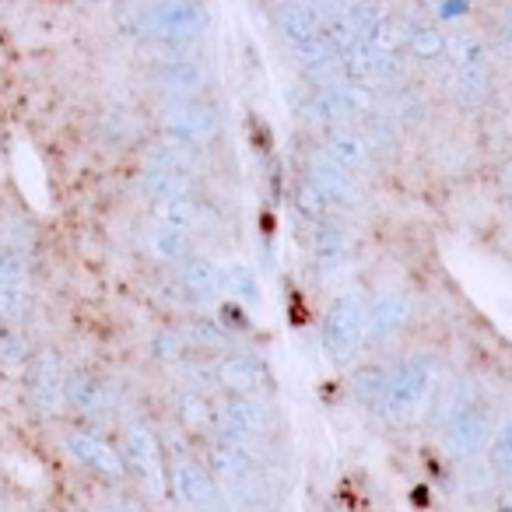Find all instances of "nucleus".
<instances>
[{
	"label": "nucleus",
	"mask_w": 512,
	"mask_h": 512,
	"mask_svg": "<svg viewBox=\"0 0 512 512\" xmlns=\"http://www.w3.org/2000/svg\"><path fill=\"white\" fill-rule=\"evenodd\" d=\"M435 425H439L442 446L456 460H470L488 446L491 432H495V418H491V404L484 397L481 383L474 379H453L446 393L439 397V411H435Z\"/></svg>",
	"instance_id": "nucleus-1"
},
{
	"label": "nucleus",
	"mask_w": 512,
	"mask_h": 512,
	"mask_svg": "<svg viewBox=\"0 0 512 512\" xmlns=\"http://www.w3.org/2000/svg\"><path fill=\"white\" fill-rule=\"evenodd\" d=\"M435 390V365L425 355H411L404 362L383 369V386H379L376 411L390 421H414Z\"/></svg>",
	"instance_id": "nucleus-2"
},
{
	"label": "nucleus",
	"mask_w": 512,
	"mask_h": 512,
	"mask_svg": "<svg viewBox=\"0 0 512 512\" xmlns=\"http://www.w3.org/2000/svg\"><path fill=\"white\" fill-rule=\"evenodd\" d=\"M207 463H211V477H214V484H218L221 498H225L235 512H256L264 505L260 470H256L253 453H249L246 446L218 439L207 449Z\"/></svg>",
	"instance_id": "nucleus-3"
},
{
	"label": "nucleus",
	"mask_w": 512,
	"mask_h": 512,
	"mask_svg": "<svg viewBox=\"0 0 512 512\" xmlns=\"http://www.w3.org/2000/svg\"><path fill=\"white\" fill-rule=\"evenodd\" d=\"M207 29V8L200 0H158L141 11V32L158 43H193Z\"/></svg>",
	"instance_id": "nucleus-4"
},
{
	"label": "nucleus",
	"mask_w": 512,
	"mask_h": 512,
	"mask_svg": "<svg viewBox=\"0 0 512 512\" xmlns=\"http://www.w3.org/2000/svg\"><path fill=\"white\" fill-rule=\"evenodd\" d=\"M365 302L358 295H344L327 309L320 327V344L330 362H348L365 344Z\"/></svg>",
	"instance_id": "nucleus-5"
},
{
	"label": "nucleus",
	"mask_w": 512,
	"mask_h": 512,
	"mask_svg": "<svg viewBox=\"0 0 512 512\" xmlns=\"http://www.w3.org/2000/svg\"><path fill=\"white\" fill-rule=\"evenodd\" d=\"M158 123H162L165 137H172V141L186 144V148H193V151L211 144L221 127L214 106H207V102H200V99L165 102L162 113H158Z\"/></svg>",
	"instance_id": "nucleus-6"
},
{
	"label": "nucleus",
	"mask_w": 512,
	"mask_h": 512,
	"mask_svg": "<svg viewBox=\"0 0 512 512\" xmlns=\"http://www.w3.org/2000/svg\"><path fill=\"white\" fill-rule=\"evenodd\" d=\"M123 463L137 474V481L151 491L162 495L165 491V463H162V446H158L155 432L144 421H130L123 432Z\"/></svg>",
	"instance_id": "nucleus-7"
},
{
	"label": "nucleus",
	"mask_w": 512,
	"mask_h": 512,
	"mask_svg": "<svg viewBox=\"0 0 512 512\" xmlns=\"http://www.w3.org/2000/svg\"><path fill=\"white\" fill-rule=\"evenodd\" d=\"M172 491L190 512H228V502L221 498L211 470H204L193 460H176L172 467Z\"/></svg>",
	"instance_id": "nucleus-8"
},
{
	"label": "nucleus",
	"mask_w": 512,
	"mask_h": 512,
	"mask_svg": "<svg viewBox=\"0 0 512 512\" xmlns=\"http://www.w3.org/2000/svg\"><path fill=\"white\" fill-rule=\"evenodd\" d=\"M218 439H228V442H239V446H253L256 439H264V432L271 428L267 421V411L256 404L253 397H232L218 414Z\"/></svg>",
	"instance_id": "nucleus-9"
},
{
	"label": "nucleus",
	"mask_w": 512,
	"mask_h": 512,
	"mask_svg": "<svg viewBox=\"0 0 512 512\" xmlns=\"http://www.w3.org/2000/svg\"><path fill=\"white\" fill-rule=\"evenodd\" d=\"M407 320H411V302H407V295L397 292V288H386V292H379L376 299L369 302V309H365V341H372V344L393 341V337L407 327Z\"/></svg>",
	"instance_id": "nucleus-10"
},
{
	"label": "nucleus",
	"mask_w": 512,
	"mask_h": 512,
	"mask_svg": "<svg viewBox=\"0 0 512 512\" xmlns=\"http://www.w3.org/2000/svg\"><path fill=\"white\" fill-rule=\"evenodd\" d=\"M67 449H71V456L81 467L106 477V481H120V477L127 474V463H123L120 449L109 446V442L95 432H71L67 435Z\"/></svg>",
	"instance_id": "nucleus-11"
},
{
	"label": "nucleus",
	"mask_w": 512,
	"mask_h": 512,
	"mask_svg": "<svg viewBox=\"0 0 512 512\" xmlns=\"http://www.w3.org/2000/svg\"><path fill=\"white\" fill-rule=\"evenodd\" d=\"M453 60H456V85L467 99H481L488 92V50L477 36L463 32L453 39Z\"/></svg>",
	"instance_id": "nucleus-12"
},
{
	"label": "nucleus",
	"mask_w": 512,
	"mask_h": 512,
	"mask_svg": "<svg viewBox=\"0 0 512 512\" xmlns=\"http://www.w3.org/2000/svg\"><path fill=\"white\" fill-rule=\"evenodd\" d=\"M309 183H316L323 190V197L330 200L334 207H358L362 204V190H358L355 176L344 172L341 165H334L327 155H316L309 162Z\"/></svg>",
	"instance_id": "nucleus-13"
},
{
	"label": "nucleus",
	"mask_w": 512,
	"mask_h": 512,
	"mask_svg": "<svg viewBox=\"0 0 512 512\" xmlns=\"http://www.w3.org/2000/svg\"><path fill=\"white\" fill-rule=\"evenodd\" d=\"M29 393L43 411H53L64 397V379H60V358L53 351H43V355L32 362L29 369Z\"/></svg>",
	"instance_id": "nucleus-14"
},
{
	"label": "nucleus",
	"mask_w": 512,
	"mask_h": 512,
	"mask_svg": "<svg viewBox=\"0 0 512 512\" xmlns=\"http://www.w3.org/2000/svg\"><path fill=\"white\" fill-rule=\"evenodd\" d=\"M179 285L193 302H211L221 292V271L207 256H190L179 264Z\"/></svg>",
	"instance_id": "nucleus-15"
},
{
	"label": "nucleus",
	"mask_w": 512,
	"mask_h": 512,
	"mask_svg": "<svg viewBox=\"0 0 512 512\" xmlns=\"http://www.w3.org/2000/svg\"><path fill=\"white\" fill-rule=\"evenodd\" d=\"M323 155H327L334 165H341L344 172H358L369 165L372 148L362 134H355V130H330L327 144H323Z\"/></svg>",
	"instance_id": "nucleus-16"
},
{
	"label": "nucleus",
	"mask_w": 512,
	"mask_h": 512,
	"mask_svg": "<svg viewBox=\"0 0 512 512\" xmlns=\"http://www.w3.org/2000/svg\"><path fill=\"white\" fill-rule=\"evenodd\" d=\"M260 379H264V365L256 362V358L228 355L218 362V383L225 386L228 393H235V397H249V393L260 386Z\"/></svg>",
	"instance_id": "nucleus-17"
},
{
	"label": "nucleus",
	"mask_w": 512,
	"mask_h": 512,
	"mask_svg": "<svg viewBox=\"0 0 512 512\" xmlns=\"http://www.w3.org/2000/svg\"><path fill=\"white\" fill-rule=\"evenodd\" d=\"M323 29H327V18H323L313 4H292V8L281 11V36L288 39L292 50L309 43V39L323 36Z\"/></svg>",
	"instance_id": "nucleus-18"
},
{
	"label": "nucleus",
	"mask_w": 512,
	"mask_h": 512,
	"mask_svg": "<svg viewBox=\"0 0 512 512\" xmlns=\"http://www.w3.org/2000/svg\"><path fill=\"white\" fill-rule=\"evenodd\" d=\"M155 78L169 95L190 99V95L200 92V85H204V67H200L197 60H165L155 71Z\"/></svg>",
	"instance_id": "nucleus-19"
},
{
	"label": "nucleus",
	"mask_w": 512,
	"mask_h": 512,
	"mask_svg": "<svg viewBox=\"0 0 512 512\" xmlns=\"http://www.w3.org/2000/svg\"><path fill=\"white\" fill-rule=\"evenodd\" d=\"M64 397L71 400L81 414H102L109 404H113V393H109V386L102 383V379H95V376H85V372H78V376L67 379Z\"/></svg>",
	"instance_id": "nucleus-20"
},
{
	"label": "nucleus",
	"mask_w": 512,
	"mask_h": 512,
	"mask_svg": "<svg viewBox=\"0 0 512 512\" xmlns=\"http://www.w3.org/2000/svg\"><path fill=\"white\" fill-rule=\"evenodd\" d=\"M155 225L176 228V232L193 235L200 225V204L193 197H172V200H158L155 204Z\"/></svg>",
	"instance_id": "nucleus-21"
},
{
	"label": "nucleus",
	"mask_w": 512,
	"mask_h": 512,
	"mask_svg": "<svg viewBox=\"0 0 512 512\" xmlns=\"http://www.w3.org/2000/svg\"><path fill=\"white\" fill-rule=\"evenodd\" d=\"M141 186L158 200H172V197H190V172H176V169H158V165H144Z\"/></svg>",
	"instance_id": "nucleus-22"
},
{
	"label": "nucleus",
	"mask_w": 512,
	"mask_h": 512,
	"mask_svg": "<svg viewBox=\"0 0 512 512\" xmlns=\"http://www.w3.org/2000/svg\"><path fill=\"white\" fill-rule=\"evenodd\" d=\"M148 249L155 260L162 264H183L190 260V235L186 232H176V228H165V225H151L148 232Z\"/></svg>",
	"instance_id": "nucleus-23"
},
{
	"label": "nucleus",
	"mask_w": 512,
	"mask_h": 512,
	"mask_svg": "<svg viewBox=\"0 0 512 512\" xmlns=\"http://www.w3.org/2000/svg\"><path fill=\"white\" fill-rule=\"evenodd\" d=\"M344 22V29L351 32L355 39H362V43H369V36L376 32V25L386 18V11H383V4L379 0H355L344 15H337Z\"/></svg>",
	"instance_id": "nucleus-24"
},
{
	"label": "nucleus",
	"mask_w": 512,
	"mask_h": 512,
	"mask_svg": "<svg viewBox=\"0 0 512 512\" xmlns=\"http://www.w3.org/2000/svg\"><path fill=\"white\" fill-rule=\"evenodd\" d=\"M176 414H179V421H183V425L190 428V432H211V428L218 425V418H214V411H211V404H207V397H204V393H197V390L179 393Z\"/></svg>",
	"instance_id": "nucleus-25"
},
{
	"label": "nucleus",
	"mask_w": 512,
	"mask_h": 512,
	"mask_svg": "<svg viewBox=\"0 0 512 512\" xmlns=\"http://www.w3.org/2000/svg\"><path fill=\"white\" fill-rule=\"evenodd\" d=\"M313 249L320 256V264H341L348 256V235H344L341 225H330V221H320L313 235Z\"/></svg>",
	"instance_id": "nucleus-26"
},
{
	"label": "nucleus",
	"mask_w": 512,
	"mask_h": 512,
	"mask_svg": "<svg viewBox=\"0 0 512 512\" xmlns=\"http://www.w3.org/2000/svg\"><path fill=\"white\" fill-rule=\"evenodd\" d=\"M221 288H228V295L242 306H260V285H256V274L249 267L232 264L228 271H221Z\"/></svg>",
	"instance_id": "nucleus-27"
},
{
	"label": "nucleus",
	"mask_w": 512,
	"mask_h": 512,
	"mask_svg": "<svg viewBox=\"0 0 512 512\" xmlns=\"http://www.w3.org/2000/svg\"><path fill=\"white\" fill-rule=\"evenodd\" d=\"M488 463L502 477H512V418H502L488 439Z\"/></svg>",
	"instance_id": "nucleus-28"
},
{
	"label": "nucleus",
	"mask_w": 512,
	"mask_h": 512,
	"mask_svg": "<svg viewBox=\"0 0 512 512\" xmlns=\"http://www.w3.org/2000/svg\"><path fill=\"white\" fill-rule=\"evenodd\" d=\"M295 207H299L302 218H309L313 225H320V221L330 218V211H334V204H330L327 197H323V190L316 183H309V179H302L299 190H295Z\"/></svg>",
	"instance_id": "nucleus-29"
},
{
	"label": "nucleus",
	"mask_w": 512,
	"mask_h": 512,
	"mask_svg": "<svg viewBox=\"0 0 512 512\" xmlns=\"http://www.w3.org/2000/svg\"><path fill=\"white\" fill-rule=\"evenodd\" d=\"M29 256L15 246H0V288H25Z\"/></svg>",
	"instance_id": "nucleus-30"
},
{
	"label": "nucleus",
	"mask_w": 512,
	"mask_h": 512,
	"mask_svg": "<svg viewBox=\"0 0 512 512\" xmlns=\"http://www.w3.org/2000/svg\"><path fill=\"white\" fill-rule=\"evenodd\" d=\"M407 46L414 50V57L421 60H435L446 53V36H442L439 29H432V25H421V29H411V36H407Z\"/></svg>",
	"instance_id": "nucleus-31"
},
{
	"label": "nucleus",
	"mask_w": 512,
	"mask_h": 512,
	"mask_svg": "<svg viewBox=\"0 0 512 512\" xmlns=\"http://www.w3.org/2000/svg\"><path fill=\"white\" fill-rule=\"evenodd\" d=\"M407 36H411V32L400 29V22H393V18H383V22L376 25V32L369 36V43L376 46L379 53H386V57H390V53L397 50V46L404 43Z\"/></svg>",
	"instance_id": "nucleus-32"
},
{
	"label": "nucleus",
	"mask_w": 512,
	"mask_h": 512,
	"mask_svg": "<svg viewBox=\"0 0 512 512\" xmlns=\"http://www.w3.org/2000/svg\"><path fill=\"white\" fill-rule=\"evenodd\" d=\"M183 341L193 344V348H221L225 334H221V327H214V323H197V327H190V337H183Z\"/></svg>",
	"instance_id": "nucleus-33"
},
{
	"label": "nucleus",
	"mask_w": 512,
	"mask_h": 512,
	"mask_svg": "<svg viewBox=\"0 0 512 512\" xmlns=\"http://www.w3.org/2000/svg\"><path fill=\"white\" fill-rule=\"evenodd\" d=\"M29 302L25 288H0V316H18Z\"/></svg>",
	"instance_id": "nucleus-34"
},
{
	"label": "nucleus",
	"mask_w": 512,
	"mask_h": 512,
	"mask_svg": "<svg viewBox=\"0 0 512 512\" xmlns=\"http://www.w3.org/2000/svg\"><path fill=\"white\" fill-rule=\"evenodd\" d=\"M495 43L502 46L505 53H512V8H505L502 18H498V25H495Z\"/></svg>",
	"instance_id": "nucleus-35"
},
{
	"label": "nucleus",
	"mask_w": 512,
	"mask_h": 512,
	"mask_svg": "<svg viewBox=\"0 0 512 512\" xmlns=\"http://www.w3.org/2000/svg\"><path fill=\"white\" fill-rule=\"evenodd\" d=\"M316 11H320L323 18H337V15H344V11L355 4V0H309Z\"/></svg>",
	"instance_id": "nucleus-36"
},
{
	"label": "nucleus",
	"mask_w": 512,
	"mask_h": 512,
	"mask_svg": "<svg viewBox=\"0 0 512 512\" xmlns=\"http://www.w3.org/2000/svg\"><path fill=\"white\" fill-rule=\"evenodd\" d=\"M183 344L186 341L179 334H162V337H158V355H162V358H176Z\"/></svg>",
	"instance_id": "nucleus-37"
},
{
	"label": "nucleus",
	"mask_w": 512,
	"mask_h": 512,
	"mask_svg": "<svg viewBox=\"0 0 512 512\" xmlns=\"http://www.w3.org/2000/svg\"><path fill=\"white\" fill-rule=\"evenodd\" d=\"M502 183H505V190L512 193V162H509V165H505V169H502Z\"/></svg>",
	"instance_id": "nucleus-38"
},
{
	"label": "nucleus",
	"mask_w": 512,
	"mask_h": 512,
	"mask_svg": "<svg viewBox=\"0 0 512 512\" xmlns=\"http://www.w3.org/2000/svg\"><path fill=\"white\" fill-rule=\"evenodd\" d=\"M106 512H130V509H127V505H109Z\"/></svg>",
	"instance_id": "nucleus-39"
}]
</instances>
